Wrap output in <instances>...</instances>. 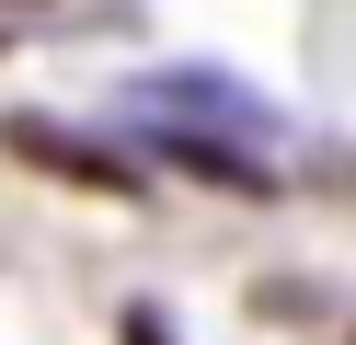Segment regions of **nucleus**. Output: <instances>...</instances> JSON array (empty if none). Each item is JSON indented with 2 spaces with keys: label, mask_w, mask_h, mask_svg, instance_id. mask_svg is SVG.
I'll return each instance as SVG.
<instances>
[{
  "label": "nucleus",
  "mask_w": 356,
  "mask_h": 345,
  "mask_svg": "<svg viewBox=\"0 0 356 345\" xmlns=\"http://www.w3.org/2000/svg\"><path fill=\"white\" fill-rule=\"evenodd\" d=\"M0 150L35 161V173H58V184H92V196H138V161H127V150H92L81 127H47V115H12Z\"/></svg>",
  "instance_id": "f257e3e1"
},
{
  "label": "nucleus",
  "mask_w": 356,
  "mask_h": 345,
  "mask_svg": "<svg viewBox=\"0 0 356 345\" xmlns=\"http://www.w3.org/2000/svg\"><path fill=\"white\" fill-rule=\"evenodd\" d=\"M0 12H35V0H0Z\"/></svg>",
  "instance_id": "f03ea898"
},
{
  "label": "nucleus",
  "mask_w": 356,
  "mask_h": 345,
  "mask_svg": "<svg viewBox=\"0 0 356 345\" xmlns=\"http://www.w3.org/2000/svg\"><path fill=\"white\" fill-rule=\"evenodd\" d=\"M345 345H356V334H345Z\"/></svg>",
  "instance_id": "7ed1b4c3"
}]
</instances>
